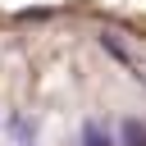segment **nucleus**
Wrapping results in <instances>:
<instances>
[{
  "instance_id": "nucleus-1",
  "label": "nucleus",
  "mask_w": 146,
  "mask_h": 146,
  "mask_svg": "<svg viewBox=\"0 0 146 146\" xmlns=\"http://www.w3.org/2000/svg\"><path fill=\"white\" fill-rule=\"evenodd\" d=\"M119 141H123V146H146V123H141V119H123Z\"/></svg>"
},
{
  "instance_id": "nucleus-2",
  "label": "nucleus",
  "mask_w": 146,
  "mask_h": 146,
  "mask_svg": "<svg viewBox=\"0 0 146 146\" xmlns=\"http://www.w3.org/2000/svg\"><path fill=\"white\" fill-rule=\"evenodd\" d=\"M82 146H114V137L91 119V123H82Z\"/></svg>"
},
{
  "instance_id": "nucleus-3",
  "label": "nucleus",
  "mask_w": 146,
  "mask_h": 146,
  "mask_svg": "<svg viewBox=\"0 0 146 146\" xmlns=\"http://www.w3.org/2000/svg\"><path fill=\"white\" fill-rule=\"evenodd\" d=\"M9 137H18V141L27 146V141L36 137V123H32V119H23V114H14V119H9Z\"/></svg>"
}]
</instances>
